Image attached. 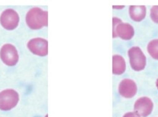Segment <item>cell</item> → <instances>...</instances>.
I'll return each instance as SVG.
<instances>
[{"instance_id": "8992f818", "label": "cell", "mask_w": 158, "mask_h": 117, "mask_svg": "<svg viewBox=\"0 0 158 117\" xmlns=\"http://www.w3.org/2000/svg\"><path fill=\"white\" fill-rule=\"evenodd\" d=\"M20 18L18 12L12 9L5 10L0 16V23L3 28L9 31L14 30L18 26Z\"/></svg>"}, {"instance_id": "5bb4252c", "label": "cell", "mask_w": 158, "mask_h": 117, "mask_svg": "<svg viewBox=\"0 0 158 117\" xmlns=\"http://www.w3.org/2000/svg\"><path fill=\"white\" fill-rule=\"evenodd\" d=\"M123 117H139V116L136 114V113L129 112V113H127V114H125Z\"/></svg>"}, {"instance_id": "9a60e30c", "label": "cell", "mask_w": 158, "mask_h": 117, "mask_svg": "<svg viewBox=\"0 0 158 117\" xmlns=\"http://www.w3.org/2000/svg\"><path fill=\"white\" fill-rule=\"evenodd\" d=\"M156 85H157V89H158V79L157 80V81H156Z\"/></svg>"}, {"instance_id": "5b68a950", "label": "cell", "mask_w": 158, "mask_h": 117, "mask_svg": "<svg viewBox=\"0 0 158 117\" xmlns=\"http://www.w3.org/2000/svg\"><path fill=\"white\" fill-rule=\"evenodd\" d=\"M0 58L2 62L8 66H14L18 63L19 56L18 50L11 44H5L0 50Z\"/></svg>"}, {"instance_id": "8fae6325", "label": "cell", "mask_w": 158, "mask_h": 117, "mask_svg": "<svg viewBox=\"0 0 158 117\" xmlns=\"http://www.w3.org/2000/svg\"><path fill=\"white\" fill-rule=\"evenodd\" d=\"M126 61L120 55H115L113 57V73L116 75L123 74L126 71Z\"/></svg>"}, {"instance_id": "52a82bcc", "label": "cell", "mask_w": 158, "mask_h": 117, "mask_svg": "<svg viewBox=\"0 0 158 117\" xmlns=\"http://www.w3.org/2000/svg\"><path fill=\"white\" fill-rule=\"evenodd\" d=\"M134 111L139 116L147 117L153 110V103L150 98L142 97L139 98L134 104Z\"/></svg>"}, {"instance_id": "ba28073f", "label": "cell", "mask_w": 158, "mask_h": 117, "mask_svg": "<svg viewBox=\"0 0 158 117\" xmlns=\"http://www.w3.org/2000/svg\"><path fill=\"white\" fill-rule=\"evenodd\" d=\"M28 48L34 55L46 56L48 54V41L42 38L32 39L28 41Z\"/></svg>"}, {"instance_id": "2e32d148", "label": "cell", "mask_w": 158, "mask_h": 117, "mask_svg": "<svg viewBox=\"0 0 158 117\" xmlns=\"http://www.w3.org/2000/svg\"><path fill=\"white\" fill-rule=\"evenodd\" d=\"M45 117H48V115H47V116H46Z\"/></svg>"}, {"instance_id": "7c38bea8", "label": "cell", "mask_w": 158, "mask_h": 117, "mask_svg": "<svg viewBox=\"0 0 158 117\" xmlns=\"http://www.w3.org/2000/svg\"><path fill=\"white\" fill-rule=\"evenodd\" d=\"M147 51L151 57L155 60H158V39H154L149 43Z\"/></svg>"}, {"instance_id": "30bf717a", "label": "cell", "mask_w": 158, "mask_h": 117, "mask_svg": "<svg viewBox=\"0 0 158 117\" xmlns=\"http://www.w3.org/2000/svg\"><path fill=\"white\" fill-rule=\"evenodd\" d=\"M147 10L144 6H130L129 15L131 19L134 21L139 22L146 16Z\"/></svg>"}, {"instance_id": "3957f363", "label": "cell", "mask_w": 158, "mask_h": 117, "mask_svg": "<svg viewBox=\"0 0 158 117\" xmlns=\"http://www.w3.org/2000/svg\"><path fill=\"white\" fill-rule=\"evenodd\" d=\"M19 102V94L14 89H7L0 93V110H10Z\"/></svg>"}, {"instance_id": "9c48e42d", "label": "cell", "mask_w": 158, "mask_h": 117, "mask_svg": "<svg viewBox=\"0 0 158 117\" xmlns=\"http://www.w3.org/2000/svg\"><path fill=\"white\" fill-rule=\"evenodd\" d=\"M118 89L122 97L131 98L136 94L137 87L136 83L131 79H125L120 83Z\"/></svg>"}, {"instance_id": "6da1fadb", "label": "cell", "mask_w": 158, "mask_h": 117, "mask_svg": "<svg viewBox=\"0 0 158 117\" xmlns=\"http://www.w3.org/2000/svg\"><path fill=\"white\" fill-rule=\"evenodd\" d=\"M26 24L33 30H38L48 26V12L39 7L31 8L27 12Z\"/></svg>"}, {"instance_id": "7a4b0ae2", "label": "cell", "mask_w": 158, "mask_h": 117, "mask_svg": "<svg viewBox=\"0 0 158 117\" xmlns=\"http://www.w3.org/2000/svg\"><path fill=\"white\" fill-rule=\"evenodd\" d=\"M134 35V29L131 25L122 23L118 18H113V36L114 38L119 37L125 40H129Z\"/></svg>"}, {"instance_id": "4fadbf2b", "label": "cell", "mask_w": 158, "mask_h": 117, "mask_svg": "<svg viewBox=\"0 0 158 117\" xmlns=\"http://www.w3.org/2000/svg\"><path fill=\"white\" fill-rule=\"evenodd\" d=\"M150 16L154 22L158 24V6H154L151 8Z\"/></svg>"}, {"instance_id": "277c9868", "label": "cell", "mask_w": 158, "mask_h": 117, "mask_svg": "<svg viewBox=\"0 0 158 117\" xmlns=\"http://www.w3.org/2000/svg\"><path fill=\"white\" fill-rule=\"evenodd\" d=\"M130 64L131 68L136 72L142 71L146 66L147 60L144 54L139 47H133L128 50Z\"/></svg>"}]
</instances>
